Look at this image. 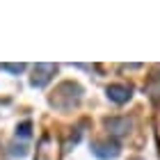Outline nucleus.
I'll return each instance as SVG.
<instances>
[{
	"mask_svg": "<svg viewBox=\"0 0 160 160\" xmlns=\"http://www.w3.org/2000/svg\"><path fill=\"white\" fill-rule=\"evenodd\" d=\"M50 73H55V67L53 64H37L34 69V78H32V85L34 87H43L50 80Z\"/></svg>",
	"mask_w": 160,
	"mask_h": 160,
	"instance_id": "nucleus-1",
	"label": "nucleus"
},
{
	"mask_svg": "<svg viewBox=\"0 0 160 160\" xmlns=\"http://www.w3.org/2000/svg\"><path fill=\"white\" fill-rule=\"evenodd\" d=\"M108 98L114 101V103H126L130 98V87L126 85H110L108 87Z\"/></svg>",
	"mask_w": 160,
	"mask_h": 160,
	"instance_id": "nucleus-2",
	"label": "nucleus"
},
{
	"mask_svg": "<svg viewBox=\"0 0 160 160\" xmlns=\"http://www.w3.org/2000/svg\"><path fill=\"white\" fill-rule=\"evenodd\" d=\"M94 153L98 158H117L119 147L117 144H94Z\"/></svg>",
	"mask_w": 160,
	"mask_h": 160,
	"instance_id": "nucleus-3",
	"label": "nucleus"
},
{
	"mask_svg": "<svg viewBox=\"0 0 160 160\" xmlns=\"http://www.w3.org/2000/svg\"><path fill=\"white\" fill-rule=\"evenodd\" d=\"M108 128H110L112 135H126L130 128L128 119H108Z\"/></svg>",
	"mask_w": 160,
	"mask_h": 160,
	"instance_id": "nucleus-4",
	"label": "nucleus"
},
{
	"mask_svg": "<svg viewBox=\"0 0 160 160\" xmlns=\"http://www.w3.org/2000/svg\"><path fill=\"white\" fill-rule=\"evenodd\" d=\"M0 69H5V71H14V73H21V71H23L25 67H23V64H2Z\"/></svg>",
	"mask_w": 160,
	"mask_h": 160,
	"instance_id": "nucleus-5",
	"label": "nucleus"
},
{
	"mask_svg": "<svg viewBox=\"0 0 160 160\" xmlns=\"http://www.w3.org/2000/svg\"><path fill=\"white\" fill-rule=\"evenodd\" d=\"M16 133H18L21 137H28V135H30V123H28V121H25V123H21Z\"/></svg>",
	"mask_w": 160,
	"mask_h": 160,
	"instance_id": "nucleus-6",
	"label": "nucleus"
}]
</instances>
